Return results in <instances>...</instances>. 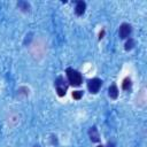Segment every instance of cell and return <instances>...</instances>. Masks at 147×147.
Returning <instances> with one entry per match:
<instances>
[{
  "label": "cell",
  "instance_id": "1",
  "mask_svg": "<svg viewBox=\"0 0 147 147\" xmlns=\"http://www.w3.org/2000/svg\"><path fill=\"white\" fill-rule=\"evenodd\" d=\"M67 77H68V80L71 85L74 86H79L83 82V78H82V75L77 71V70H74L71 68L67 69Z\"/></svg>",
  "mask_w": 147,
  "mask_h": 147
},
{
  "label": "cell",
  "instance_id": "2",
  "mask_svg": "<svg viewBox=\"0 0 147 147\" xmlns=\"http://www.w3.org/2000/svg\"><path fill=\"white\" fill-rule=\"evenodd\" d=\"M102 85V82L99 79V78H93V79H90L88 83H87V88L91 93H98L100 87Z\"/></svg>",
  "mask_w": 147,
  "mask_h": 147
},
{
  "label": "cell",
  "instance_id": "3",
  "mask_svg": "<svg viewBox=\"0 0 147 147\" xmlns=\"http://www.w3.org/2000/svg\"><path fill=\"white\" fill-rule=\"evenodd\" d=\"M65 82L63 80L62 77H59L57 80L55 82V85H56V92L59 94V96H63L65 94V91H67V85L64 84Z\"/></svg>",
  "mask_w": 147,
  "mask_h": 147
},
{
  "label": "cell",
  "instance_id": "4",
  "mask_svg": "<svg viewBox=\"0 0 147 147\" xmlns=\"http://www.w3.org/2000/svg\"><path fill=\"white\" fill-rule=\"evenodd\" d=\"M131 33V25L127 24V23H123L121 26H119V31H118V34H119V38L122 39H125L130 36Z\"/></svg>",
  "mask_w": 147,
  "mask_h": 147
},
{
  "label": "cell",
  "instance_id": "5",
  "mask_svg": "<svg viewBox=\"0 0 147 147\" xmlns=\"http://www.w3.org/2000/svg\"><path fill=\"white\" fill-rule=\"evenodd\" d=\"M85 9H86V3H85L84 1H78V2L76 3L75 13H76L78 16H80V15H83V14L85 13Z\"/></svg>",
  "mask_w": 147,
  "mask_h": 147
},
{
  "label": "cell",
  "instance_id": "6",
  "mask_svg": "<svg viewBox=\"0 0 147 147\" xmlns=\"http://www.w3.org/2000/svg\"><path fill=\"white\" fill-rule=\"evenodd\" d=\"M88 134H90V138H91V140H92L93 142L99 141L100 137H99V132H98V130H96V127H95V126H92V127L90 129Z\"/></svg>",
  "mask_w": 147,
  "mask_h": 147
},
{
  "label": "cell",
  "instance_id": "7",
  "mask_svg": "<svg viewBox=\"0 0 147 147\" xmlns=\"http://www.w3.org/2000/svg\"><path fill=\"white\" fill-rule=\"evenodd\" d=\"M108 94H109V96H110L111 99H116V98L118 96V90H117V86L113 84V85L109 87V90H108Z\"/></svg>",
  "mask_w": 147,
  "mask_h": 147
},
{
  "label": "cell",
  "instance_id": "8",
  "mask_svg": "<svg viewBox=\"0 0 147 147\" xmlns=\"http://www.w3.org/2000/svg\"><path fill=\"white\" fill-rule=\"evenodd\" d=\"M133 46H134V41H133V39L130 38V39L125 42V49H126V51H130V49L133 48Z\"/></svg>",
  "mask_w": 147,
  "mask_h": 147
},
{
  "label": "cell",
  "instance_id": "9",
  "mask_svg": "<svg viewBox=\"0 0 147 147\" xmlns=\"http://www.w3.org/2000/svg\"><path fill=\"white\" fill-rule=\"evenodd\" d=\"M130 86H131V80H130V78H125V79L123 80V84H122L123 90H127Z\"/></svg>",
  "mask_w": 147,
  "mask_h": 147
},
{
  "label": "cell",
  "instance_id": "10",
  "mask_svg": "<svg viewBox=\"0 0 147 147\" xmlns=\"http://www.w3.org/2000/svg\"><path fill=\"white\" fill-rule=\"evenodd\" d=\"M82 96H83V92H82V91H74V92H72V98H74V99L79 100Z\"/></svg>",
  "mask_w": 147,
  "mask_h": 147
},
{
  "label": "cell",
  "instance_id": "11",
  "mask_svg": "<svg viewBox=\"0 0 147 147\" xmlns=\"http://www.w3.org/2000/svg\"><path fill=\"white\" fill-rule=\"evenodd\" d=\"M18 6L22 8V10H24V11H26V10H29V5L26 3V2H23V1H21L20 3H18Z\"/></svg>",
  "mask_w": 147,
  "mask_h": 147
},
{
  "label": "cell",
  "instance_id": "12",
  "mask_svg": "<svg viewBox=\"0 0 147 147\" xmlns=\"http://www.w3.org/2000/svg\"><path fill=\"white\" fill-rule=\"evenodd\" d=\"M108 147H115V144L114 142H109L108 144Z\"/></svg>",
  "mask_w": 147,
  "mask_h": 147
},
{
  "label": "cell",
  "instance_id": "13",
  "mask_svg": "<svg viewBox=\"0 0 147 147\" xmlns=\"http://www.w3.org/2000/svg\"><path fill=\"white\" fill-rule=\"evenodd\" d=\"M98 147H103V146H101V145H100V146H98Z\"/></svg>",
  "mask_w": 147,
  "mask_h": 147
}]
</instances>
